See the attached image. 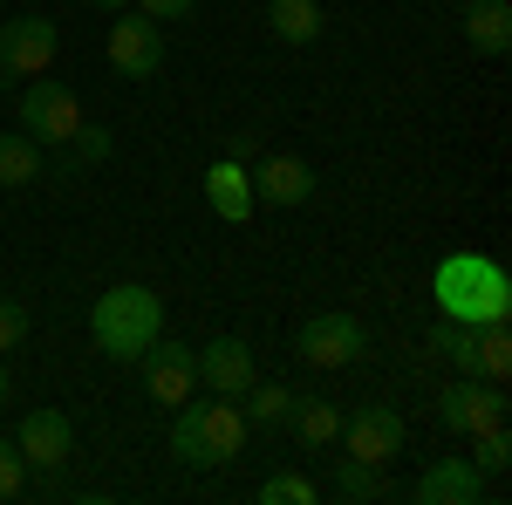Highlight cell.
Wrapping results in <instances>:
<instances>
[{
    "mask_svg": "<svg viewBox=\"0 0 512 505\" xmlns=\"http://www.w3.org/2000/svg\"><path fill=\"white\" fill-rule=\"evenodd\" d=\"M431 301L444 321H512V273L492 260V253H451V260H437L431 273Z\"/></svg>",
    "mask_w": 512,
    "mask_h": 505,
    "instance_id": "6da1fadb",
    "label": "cell"
},
{
    "mask_svg": "<svg viewBox=\"0 0 512 505\" xmlns=\"http://www.w3.org/2000/svg\"><path fill=\"white\" fill-rule=\"evenodd\" d=\"M164 335V294L144 280H117L110 294H96L89 308V342L110 355V362H137Z\"/></svg>",
    "mask_w": 512,
    "mask_h": 505,
    "instance_id": "7a4b0ae2",
    "label": "cell"
},
{
    "mask_svg": "<svg viewBox=\"0 0 512 505\" xmlns=\"http://www.w3.org/2000/svg\"><path fill=\"white\" fill-rule=\"evenodd\" d=\"M246 437H253V424H246V410H239L233 396H219V403H192L185 396L178 424H171V458L192 471H219L246 451Z\"/></svg>",
    "mask_w": 512,
    "mask_h": 505,
    "instance_id": "3957f363",
    "label": "cell"
},
{
    "mask_svg": "<svg viewBox=\"0 0 512 505\" xmlns=\"http://www.w3.org/2000/svg\"><path fill=\"white\" fill-rule=\"evenodd\" d=\"M82 123L89 117H82V103H76L69 82H55V76H28L21 82V130L35 137L41 151H48V144H69Z\"/></svg>",
    "mask_w": 512,
    "mask_h": 505,
    "instance_id": "277c9868",
    "label": "cell"
},
{
    "mask_svg": "<svg viewBox=\"0 0 512 505\" xmlns=\"http://www.w3.org/2000/svg\"><path fill=\"white\" fill-rule=\"evenodd\" d=\"M512 403H506V383H485V376H451L444 396H437V424L451 437H472V430H492L506 424Z\"/></svg>",
    "mask_w": 512,
    "mask_h": 505,
    "instance_id": "5b68a950",
    "label": "cell"
},
{
    "mask_svg": "<svg viewBox=\"0 0 512 505\" xmlns=\"http://www.w3.org/2000/svg\"><path fill=\"white\" fill-rule=\"evenodd\" d=\"M294 355L308 369H349V362L369 355V328L355 314H308L301 335H294Z\"/></svg>",
    "mask_w": 512,
    "mask_h": 505,
    "instance_id": "8992f818",
    "label": "cell"
},
{
    "mask_svg": "<svg viewBox=\"0 0 512 505\" xmlns=\"http://www.w3.org/2000/svg\"><path fill=\"white\" fill-rule=\"evenodd\" d=\"M55 48H62V28L41 21V14H21V21H0V69L7 76H48L55 69Z\"/></svg>",
    "mask_w": 512,
    "mask_h": 505,
    "instance_id": "52a82bcc",
    "label": "cell"
},
{
    "mask_svg": "<svg viewBox=\"0 0 512 505\" xmlns=\"http://www.w3.org/2000/svg\"><path fill=\"white\" fill-rule=\"evenodd\" d=\"M110 69H117L123 82H151L164 69V35L158 21H144V14H130L123 7L117 21H110Z\"/></svg>",
    "mask_w": 512,
    "mask_h": 505,
    "instance_id": "ba28073f",
    "label": "cell"
},
{
    "mask_svg": "<svg viewBox=\"0 0 512 505\" xmlns=\"http://www.w3.org/2000/svg\"><path fill=\"white\" fill-rule=\"evenodd\" d=\"M14 444H21L28 471H62L69 458H76V424H69V410L35 403V410L21 417V430H14Z\"/></svg>",
    "mask_w": 512,
    "mask_h": 505,
    "instance_id": "9c48e42d",
    "label": "cell"
},
{
    "mask_svg": "<svg viewBox=\"0 0 512 505\" xmlns=\"http://www.w3.org/2000/svg\"><path fill=\"white\" fill-rule=\"evenodd\" d=\"M403 437H410V430H403V417H396L390 403H362L355 417H342V437H335V444H342L349 458L390 465L396 451H403Z\"/></svg>",
    "mask_w": 512,
    "mask_h": 505,
    "instance_id": "30bf717a",
    "label": "cell"
},
{
    "mask_svg": "<svg viewBox=\"0 0 512 505\" xmlns=\"http://www.w3.org/2000/svg\"><path fill=\"white\" fill-rule=\"evenodd\" d=\"M137 362H144V396H151V403L178 410L185 396H198V355L192 349H178V342H164V335H158Z\"/></svg>",
    "mask_w": 512,
    "mask_h": 505,
    "instance_id": "8fae6325",
    "label": "cell"
},
{
    "mask_svg": "<svg viewBox=\"0 0 512 505\" xmlns=\"http://www.w3.org/2000/svg\"><path fill=\"white\" fill-rule=\"evenodd\" d=\"M253 198L260 205H280V212H294V205H308L315 198V164L294 151H274L253 164Z\"/></svg>",
    "mask_w": 512,
    "mask_h": 505,
    "instance_id": "7c38bea8",
    "label": "cell"
},
{
    "mask_svg": "<svg viewBox=\"0 0 512 505\" xmlns=\"http://www.w3.org/2000/svg\"><path fill=\"white\" fill-rule=\"evenodd\" d=\"M198 355V383L212 389V396H246L253 389V349L239 342V335H212L205 349H192Z\"/></svg>",
    "mask_w": 512,
    "mask_h": 505,
    "instance_id": "4fadbf2b",
    "label": "cell"
},
{
    "mask_svg": "<svg viewBox=\"0 0 512 505\" xmlns=\"http://www.w3.org/2000/svg\"><path fill=\"white\" fill-rule=\"evenodd\" d=\"M485 499V471L472 458H437L417 471V505H478Z\"/></svg>",
    "mask_w": 512,
    "mask_h": 505,
    "instance_id": "5bb4252c",
    "label": "cell"
},
{
    "mask_svg": "<svg viewBox=\"0 0 512 505\" xmlns=\"http://www.w3.org/2000/svg\"><path fill=\"white\" fill-rule=\"evenodd\" d=\"M198 185H205V205H212L226 226H246V219H253V171H246V164H233V157H212Z\"/></svg>",
    "mask_w": 512,
    "mask_h": 505,
    "instance_id": "9a60e30c",
    "label": "cell"
},
{
    "mask_svg": "<svg viewBox=\"0 0 512 505\" xmlns=\"http://www.w3.org/2000/svg\"><path fill=\"white\" fill-rule=\"evenodd\" d=\"M458 28L472 41V55H506L512 48V0H465Z\"/></svg>",
    "mask_w": 512,
    "mask_h": 505,
    "instance_id": "2e32d148",
    "label": "cell"
},
{
    "mask_svg": "<svg viewBox=\"0 0 512 505\" xmlns=\"http://www.w3.org/2000/svg\"><path fill=\"white\" fill-rule=\"evenodd\" d=\"M287 430H294V444L328 451V444L342 437V410H335V403H321V396H294V403H287Z\"/></svg>",
    "mask_w": 512,
    "mask_h": 505,
    "instance_id": "e0dca14e",
    "label": "cell"
},
{
    "mask_svg": "<svg viewBox=\"0 0 512 505\" xmlns=\"http://www.w3.org/2000/svg\"><path fill=\"white\" fill-rule=\"evenodd\" d=\"M41 171H48V157H41L35 137L28 130H0V185L28 192V185H41Z\"/></svg>",
    "mask_w": 512,
    "mask_h": 505,
    "instance_id": "ac0fdd59",
    "label": "cell"
},
{
    "mask_svg": "<svg viewBox=\"0 0 512 505\" xmlns=\"http://www.w3.org/2000/svg\"><path fill=\"white\" fill-rule=\"evenodd\" d=\"M267 28L287 48H308L321 41V0H267Z\"/></svg>",
    "mask_w": 512,
    "mask_h": 505,
    "instance_id": "d6986e66",
    "label": "cell"
},
{
    "mask_svg": "<svg viewBox=\"0 0 512 505\" xmlns=\"http://www.w3.org/2000/svg\"><path fill=\"white\" fill-rule=\"evenodd\" d=\"M472 349H478V376H485V383H506L512 376V328L506 321H478Z\"/></svg>",
    "mask_w": 512,
    "mask_h": 505,
    "instance_id": "ffe728a7",
    "label": "cell"
},
{
    "mask_svg": "<svg viewBox=\"0 0 512 505\" xmlns=\"http://www.w3.org/2000/svg\"><path fill=\"white\" fill-rule=\"evenodd\" d=\"M287 403H294V389L260 383V376H253V389H246V396H239V410H246V424H253V430H274V424H287Z\"/></svg>",
    "mask_w": 512,
    "mask_h": 505,
    "instance_id": "44dd1931",
    "label": "cell"
},
{
    "mask_svg": "<svg viewBox=\"0 0 512 505\" xmlns=\"http://www.w3.org/2000/svg\"><path fill=\"white\" fill-rule=\"evenodd\" d=\"M335 492H342V499H383V465H369V458H342V465H335Z\"/></svg>",
    "mask_w": 512,
    "mask_h": 505,
    "instance_id": "7402d4cb",
    "label": "cell"
},
{
    "mask_svg": "<svg viewBox=\"0 0 512 505\" xmlns=\"http://www.w3.org/2000/svg\"><path fill=\"white\" fill-rule=\"evenodd\" d=\"M472 465L485 471V478H499V471L512 465V430L492 424V430H472Z\"/></svg>",
    "mask_w": 512,
    "mask_h": 505,
    "instance_id": "603a6c76",
    "label": "cell"
},
{
    "mask_svg": "<svg viewBox=\"0 0 512 505\" xmlns=\"http://www.w3.org/2000/svg\"><path fill=\"white\" fill-rule=\"evenodd\" d=\"M315 478H301V471H274L267 485H260V505H315Z\"/></svg>",
    "mask_w": 512,
    "mask_h": 505,
    "instance_id": "cb8c5ba5",
    "label": "cell"
},
{
    "mask_svg": "<svg viewBox=\"0 0 512 505\" xmlns=\"http://www.w3.org/2000/svg\"><path fill=\"white\" fill-rule=\"evenodd\" d=\"M21 492H28V458H21L14 437H0V505L21 499Z\"/></svg>",
    "mask_w": 512,
    "mask_h": 505,
    "instance_id": "d4e9b609",
    "label": "cell"
},
{
    "mask_svg": "<svg viewBox=\"0 0 512 505\" xmlns=\"http://www.w3.org/2000/svg\"><path fill=\"white\" fill-rule=\"evenodd\" d=\"M110 157V130L103 123H82L76 137H69V164H103Z\"/></svg>",
    "mask_w": 512,
    "mask_h": 505,
    "instance_id": "484cf974",
    "label": "cell"
},
{
    "mask_svg": "<svg viewBox=\"0 0 512 505\" xmlns=\"http://www.w3.org/2000/svg\"><path fill=\"white\" fill-rule=\"evenodd\" d=\"M21 342H28V308L21 301H0V355L21 349Z\"/></svg>",
    "mask_w": 512,
    "mask_h": 505,
    "instance_id": "4316f807",
    "label": "cell"
},
{
    "mask_svg": "<svg viewBox=\"0 0 512 505\" xmlns=\"http://www.w3.org/2000/svg\"><path fill=\"white\" fill-rule=\"evenodd\" d=\"M144 21H185V14H198V0H130Z\"/></svg>",
    "mask_w": 512,
    "mask_h": 505,
    "instance_id": "83f0119b",
    "label": "cell"
},
{
    "mask_svg": "<svg viewBox=\"0 0 512 505\" xmlns=\"http://www.w3.org/2000/svg\"><path fill=\"white\" fill-rule=\"evenodd\" d=\"M96 7H103V14H123V7H130V0H96Z\"/></svg>",
    "mask_w": 512,
    "mask_h": 505,
    "instance_id": "f1b7e54d",
    "label": "cell"
},
{
    "mask_svg": "<svg viewBox=\"0 0 512 505\" xmlns=\"http://www.w3.org/2000/svg\"><path fill=\"white\" fill-rule=\"evenodd\" d=\"M0 403H7V355H0Z\"/></svg>",
    "mask_w": 512,
    "mask_h": 505,
    "instance_id": "f546056e",
    "label": "cell"
}]
</instances>
